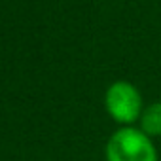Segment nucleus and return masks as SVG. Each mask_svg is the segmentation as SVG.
<instances>
[{
	"mask_svg": "<svg viewBox=\"0 0 161 161\" xmlns=\"http://www.w3.org/2000/svg\"><path fill=\"white\" fill-rule=\"evenodd\" d=\"M140 131L148 136H161V103H153L142 112Z\"/></svg>",
	"mask_w": 161,
	"mask_h": 161,
	"instance_id": "nucleus-3",
	"label": "nucleus"
},
{
	"mask_svg": "<svg viewBox=\"0 0 161 161\" xmlns=\"http://www.w3.org/2000/svg\"><path fill=\"white\" fill-rule=\"evenodd\" d=\"M104 104L110 118L123 125H129L142 116L140 93L129 82H114L106 91Z\"/></svg>",
	"mask_w": 161,
	"mask_h": 161,
	"instance_id": "nucleus-2",
	"label": "nucleus"
},
{
	"mask_svg": "<svg viewBox=\"0 0 161 161\" xmlns=\"http://www.w3.org/2000/svg\"><path fill=\"white\" fill-rule=\"evenodd\" d=\"M108 161H157V150L150 136L135 127L116 131L106 144Z\"/></svg>",
	"mask_w": 161,
	"mask_h": 161,
	"instance_id": "nucleus-1",
	"label": "nucleus"
}]
</instances>
